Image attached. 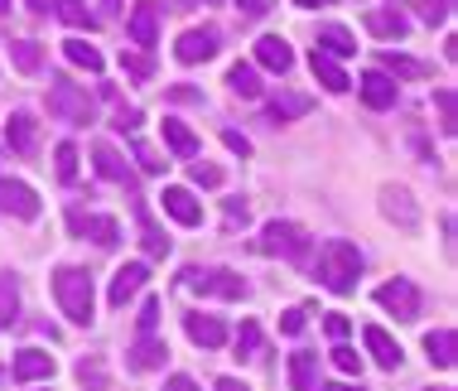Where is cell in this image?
<instances>
[{"label": "cell", "mask_w": 458, "mask_h": 391, "mask_svg": "<svg viewBox=\"0 0 458 391\" xmlns=\"http://www.w3.org/2000/svg\"><path fill=\"white\" fill-rule=\"evenodd\" d=\"M314 276H318L324 290H333V295H348V290H357V276H362V251H357L352 242L333 237V242L318 247Z\"/></svg>", "instance_id": "cell-1"}, {"label": "cell", "mask_w": 458, "mask_h": 391, "mask_svg": "<svg viewBox=\"0 0 458 391\" xmlns=\"http://www.w3.org/2000/svg\"><path fill=\"white\" fill-rule=\"evenodd\" d=\"M54 300L72 324H92L97 319L92 314L97 310V290H92V276L82 271V266H58L54 271Z\"/></svg>", "instance_id": "cell-2"}, {"label": "cell", "mask_w": 458, "mask_h": 391, "mask_svg": "<svg viewBox=\"0 0 458 391\" xmlns=\"http://www.w3.org/2000/svg\"><path fill=\"white\" fill-rule=\"evenodd\" d=\"M256 251H261V256H280V261H290V266H304L309 251H314V237H309L300 223L270 217V223L261 227V237H256Z\"/></svg>", "instance_id": "cell-3"}, {"label": "cell", "mask_w": 458, "mask_h": 391, "mask_svg": "<svg viewBox=\"0 0 458 391\" xmlns=\"http://www.w3.org/2000/svg\"><path fill=\"white\" fill-rule=\"evenodd\" d=\"M48 112H54L58 121H68V126H92L97 121V106H92L88 88H78V82L64 78V72H58L54 88H48Z\"/></svg>", "instance_id": "cell-4"}, {"label": "cell", "mask_w": 458, "mask_h": 391, "mask_svg": "<svg viewBox=\"0 0 458 391\" xmlns=\"http://www.w3.org/2000/svg\"><path fill=\"white\" fill-rule=\"evenodd\" d=\"M183 285L193 295H217V300H246V280L237 271H183Z\"/></svg>", "instance_id": "cell-5"}, {"label": "cell", "mask_w": 458, "mask_h": 391, "mask_svg": "<svg viewBox=\"0 0 458 391\" xmlns=\"http://www.w3.org/2000/svg\"><path fill=\"white\" fill-rule=\"evenodd\" d=\"M377 304H381L386 314H395V319H405V324H411V319H420V290H415L405 276L386 280V285L377 290Z\"/></svg>", "instance_id": "cell-6"}, {"label": "cell", "mask_w": 458, "mask_h": 391, "mask_svg": "<svg viewBox=\"0 0 458 391\" xmlns=\"http://www.w3.org/2000/svg\"><path fill=\"white\" fill-rule=\"evenodd\" d=\"M381 213H386V223H395L401 232H420V203L411 199V189L386 184L381 189Z\"/></svg>", "instance_id": "cell-7"}, {"label": "cell", "mask_w": 458, "mask_h": 391, "mask_svg": "<svg viewBox=\"0 0 458 391\" xmlns=\"http://www.w3.org/2000/svg\"><path fill=\"white\" fill-rule=\"evenodd\" d=\"M0 213L20 217V223H34L39 217V193L24 184V179H0Z\"/></svg>", "instance_id": "cell-8"}, {"label": "cell", "mask_w": 458, "mask_h": 391, "mask_svg": "<svg viewBox=\"0 0 458 391\" xmlns=\"http://www.w3.org/2000/svg\"><path fill=\"white\" fill-rule=\"evenodd\" d=\"M68 227L78 232V237H92L97 247H116L121 242V223L106 213H68Z\"/></svg>", "instance_id": "cell-9"}, {"label": "cell", "mask_w": 458, "mask_h": 391, "mask_svg": "<svg viewBox=\"0 0 458 391\" xmlns=\"http://www.w3.org/2000/svg\"><path fill=\"white\" fill-rule=\"evenodd\" d=\"M126 34H131V44H140L145 54L159 44V5L155 0H140V5L126 15Z\"/></svg>", "instance_id": "cell-10"}, {"label": "cell", "mask_w": 458, "mask_h": 391, "mask_svg": "<svg viewBox=\"0 0 458 391\" xmlns=\"http://www.w3.org/2000/svg\"><path fill=\"white\" fill-rule=\"evenodd\" d=\"M145 280H150V271H145V261H126V266H121V271L111 276V290H106L111 310H126V300L145 290Z\"/></svg>", "instance_id": "cell-11"}, {"label": "cell", "mask_w": 458, "mask_h": 391, "mask_svg": "<svg viewBox=\"0 0 458 391\" xmlns=\"http://www.w3.org/2000/svg\"><path fill=\"white\" fill-rule=\"evenodd\" d=\"M213 54H217V30H213V24L179 34V44H174V58H179V64H208Z\"/></svg>", "instance_id": "cell-12"}, {"label": "cell", "mask_w": 458, "mask_h": 391, "mask_svg": "<svg viewBox=\"0 0 458 391\" xmlns=\"http://www.w3.org/2000/svg\"><path fill=\"white\" fill-rule=\"evenodd\" d=\"M5 145L20 155V160H34V150H39V121H34L30 112H15L5 126Z\"/></svg>", "instance_id": "cell-13"}, {"label": "cell", "mask_w": 458, "mask_h": 391, "mask_svg": "<svg viewBox=\"0 0 458 391\" xmlns=\"http://www.w3.org/2000/svg\"><path fill=\"white\" fill-rule=\"evenodd\" d=\"M362 344H367V353H371V362H377V368H386V372L401 368L405 353H401V344H395V338H391L381 324H367V328H362Z\"/></svg>", "instance_id": "cell-14"}, {"label": "cell", "mask_w": 458, "mask_h": 391, "mask_svg": "<svg viewBox=\"0 0 458 391\" xmlns=\"http://www.w3.org/2000/svg\"><path fill=\"white\" fill-rule=\"evenodd\" d=\"M165 358H169L165 338L140 334V338L131 344V353H126V368H131V372H155V368H165Z\"/></svg>", "instance_id": "cell-15"}, {"label": "cell", "mask_w": 458, "mask_h": 391, "mask_svg": "<svg viewBox=\"0 0 458 391\" xmlns=\"http://www.w3.org/2000/svg\"><path fill=\"white\" fill-rule=\"evenodd\" d=\"M159 203H165V213L174 217V223H183V227H198V223H203V203H198L189 189H179V184H169Z\"/></svg>", "instance_id": "cell-16"}, {"label": "cell", "mask_w": 458, "mask_h": 391, "mask_svg": "<svg viewBox=\"0 0 458 391\" xmlns=\"http://www.w3.org/2000/svg\"><path fill=\"white\" fill-rule=\"evenodd\" d=\"M183 334H189L198 348H222L227 344V324L213 319V314H183Z\"/></svg>", "instance_id": "cell-17"}, {"label": "cell", "mask_w": 458, "mask_h": 391, "mask_svg": "<svg viewBox=\"0 0 458 391\" xmlns=\"http://www.w3.org/2000/svg\"><path fill=\"white\" fill-rule=\"evenodd\" d=\"M256 64L270 68V72H280V78H284V72L294 68V48L284 44L280 34H266V39H256Z\"/></svg>", "instance_id": "cell-18"}, {"label": "cell", "mask_w": 458, "mask_h": 391, "mask_svg": "<svg viewBox=\"0 0 458 391\" xmlns=\"http://www.w3.org/2000/svg\"><path fill=\"white\" fill-rule=\"evenodd\" d=\"M395 97H401V88H395V78H386L381 68L362 78V102L371 106V112H386V106H395Z\"/></svg>", "instance_id": "cell-19"}, {"label": "cell", "mask_w": 458, "mask_h": 391, "mask_svg": "<svg viewBox=\"0 0 458 391\" xmlns=\"http://www.w3.org/2000/svg\"><path fill=\"white\" fill-rule=\"evenodd\" d=\"M15 377H20V382H48V377H54V353H44V348H20Z\"/></svg>", "instance_id": "cell-20"}, {"label": "cell", "mask_w": 458, "mask_h": 391, "mask_svg": "<svg viewBox=\"0 0 458 391\" xmlns=\"http://www.w3.org/2000/svg\"><path fill=\"white\" fill-rule=\"evenodd\" d=\"M92 165H97V174H102V179H111V184H126V189H135L131 165L121 160V155L111 150V145H97V150H92Z\"/></svg>", "instance_id": "cell-21"}, {"label": "cell", "mask_w": 458, "mask_h": 391, "mask_svg": "<svg viewBox=\"0 0 458 391\" xmlns=\"http://www.w3.org/2000/svg\"><path fill=\"white\" fill-rule=\"evenodd\" d=\"M367 30L377 34V39H405L411 34V20L401 15V10H367Z\"/></svg>", "instance_id": "cell-22"}, {"label": "cell", "mask_w": 458, "mask_h": 391, "mask_svg": "<svg viewBox=\"0 0 458 391\" xmlns=\"http://www.w3.org/2000/svg\"><path fill=\"white\" fill-rule=\"evenodd\" d=\"M309 68H314V78L324 82L328 92H348V88H352V82H348V72L338 68V58L324 54V48H314V54H309Z\"/></svg>", "instance_id": "cell-23"}, {"label": "cell", "mask_w": 458, "mask_h": 391, "mask_svg": "<svg viewBox=\"0 0 458 391\" xmlns=\"http://www.w3.org/2000/svg\"><path fill=\"white\" fill-rule=\"evenodd\" d=\"M290 382H294V391H318L324 387L318 382V353H309V348L290 353Z\"/></svg>", "instance_id": "cell-24"}, {"label": "cell", "mask_w": 458, "mask_h": 391, "mask_svg": "<svg viewBox=\"0 0 458 391\" xmlns=\"http://www.w3.org/2000/svg\"><path fill=\"white\" fill-rule=\"evenodd\" d=\"M314 48H324V54H333V58H348V54H357V39L343 30V24H324Z\"/></svg>", "instance_id": "cell-25"}, {"label": "cell", "mask_w": 458, "mask_h": 391, "mask_svg": "<svg viewBox=\"0 0 458 391\" xmlns=\"http://www.w3.org/2000/svg\"><path fill=\"white\" fill-rule=\"evenodd\" d=\"M165 145L179 155V160H193V155H198V136L183 126V121H174V116L165 121Z\"/></svg>", "instance_id": "cell-26"}, {"label": "cell", "mask_w": 458, "mask_h": 391, "mask_svg": "<svg viewBox=\"0 0 458 391\" xmlns=\"http://www.w3.org/2000/svg\"><path fill=\"white\" fill-rule=\"evenodd\" d=\"M381 72L386 78H429V64H420L411 54H381Z\"/></svg>", "instance_id": "cell-27"}, {"label": "cell", "mask_w": 458, "mask_h": 391, "mask_svg": "<svg viewBox=\"0 0 458 391\" xmlns=\"http://www.w3.org/2000/svg\"><path fill=\"white\" fill-rule=\"evenodd\" d=\"M227 88L237 97H251V102H256V97H261V72H256L251 64H232L227 68Z\"/></svg>", "instance_id": "cell-28"}, {"label": "cell", "mask_w": 458, "mask_h": 391, "mask_svg": "<svg viewBox=\"0 0 458 391\" xmlns=\"http://www.w3.org/2000/svg\"><path fill=\"white\" fill-rule=\"evenodd\" d=\"M54 15L72 24V30H97V15L88 10V0H54Z\"/></svg>", "instance_id": "cell-29"}, {"label": "cell", "mask_w": 458, "mask_h": 391, "mask_svg": "<svg viewBox=\"0 0 458 391\" xmlns=\"http://www.w3.org/2000/svg\"><path fill=\"white\" fill-rule=\"evenodd\" d=\"M425 353L435 368H454V328H435V334H425Z\"/></svg>", "instance_id": "cell-30"}, {"label": "cell", "mask_w": 458, "mask_h": 391, "mask_svg": "<svg viewBox=\"0 0 458 391\" xmlns=\"http://www.w3.org/2000/svg\"><path fill=\"white\" fill-rule=\"evenodd\" d=\"M20 314V280L10 271H0V328H10Z\"/></svg>", "instance_id": "cell-31"}, {"label": "cell", "mask_w": 458, "mask_h": 391, "mask_svg": "<svg viewBox=\"0 0 458 391\" xmlns=\"http://www.w3.org/2000/svg\"><path fill=\"white\" fill-rule=\"evenodd\" d=\"M135 213H140V242H145V251H150L155 261H159V256H169V237H165V232L155 227V217L145 213V203L135 208Z\"/></svg>", "instance_id": "cell-32"}, {"label": "cell", "mask_w": 458, "mask_h": 391, "mask_svg": "<svg viewBox=\"0 0 458 391\" xmlns=\"http://www.w3.org/2000/svg\"><path fill=\"white\" fill-rule=\"evenodd\" d=\"M64 54H68V64H78L88 72H102V54H97V44H88V39H68Z\"/></svg>", "instance_id": "cell-33"}, {"label": "cell", "mask_w": 458, "mask_h": 391, "mask_svg": "<svg viewBox=\"0 0 458 391\" xmlns=\"http://www.w3.org/2000/svg\"><path fill=\"white\" fill-rule=\"evenodd\" d=\"M10 58H15V68H20V72H39L44 48L34 44V39H20V44H10Z\"/></svg>", "instance_id": "cell-34"}, {"label": "cell", "mask_w": 458, "mask_h": 391, "mask_svg": "<svg viewBox=\"0 0 458 391\" xmlns=\"http://www.w3.org/2000/svg\"><path fill=\"white\" fill-rule=\"evenodd\" d=\"M54 174L58 179H64V184H72V179H78V145H58V150H54Z\"/></svg>", "instance_id": "cell-35"}, {"label": "cell", "mask_w": 458, "mask_h": 391, "mask_svg": "<svg viewBox=\"0 0 458 391\" xmlns=\"http://www.w3.org/2000/svg\"><path fill=\"white\" fill-rule=\"evenodd\" d=\"M401 5H415V15L425 20V24H444V20H449L454 0H401Z\"/></svg>", "instance_id": "cell-36"}, {"label": "cell", "mask_w": 458, "mask_h": 391, "mask_svg": "<svg viewBox=\"0 0 458 391\" xmlns=\"http://www.w3.org/2000/svg\"><path fill=\"white\" fill-rule=\"evenodd\" d=\"M256 353H261V324L246 319V324L237 328V358H256Z\"/></svg>", "instance_id": "cell-37"}, {"label": "cell", "mask_w": 458, "mask_h": 391, "mask_svg": "<svg viewBox=\"0 0 458 391\" xmlns=\"http://www.w3.org/2000/svg\"><path fill=\"white\" fill-rule=\"evenodd\" d=\"M304 112H309V97H280V102H270V121H290Z\"/></svg>", "instance_id": "cell-38"}, {"label": "cell", "mask_w": 458, "mask_h": 391, "mask_svg": "<svg viewBox=\"0 0 458 391\" xmlns=\"http://www.w3.org/2000/svg\"><path fill=\"white\" fill-rule=\"evenodd\" d=\"M435 106H439V116H444L439 126H444V131H449V136H454V131H458V106H454V88H439V92H435Z\"/></svg>", "instance_id": "cell-39"}, {"label": "cell", "mask_w": 458, "mask_h": 391, "mask_svg": "<svg viewBox=\"0 0 458 391\" xmlns=\"http://www.w3.org/2000/svg\"><path fill=\"white\" fill-rule=\"evenodd\" d=\"M333 368H338V372H362V353H357V348H348V344H338V348H333Z\"/></svg>", "instance_id": "cell-40"}, {"label": "cell", "mask_w": 458, "mask_h": 391, "mask_svg": "<svg viewBox=\"0 0 458 391\" xmlns=\"http://www.w3.org/2000/svg\"><path fill=\"white\" fill-rule=\"evenodd\" d=\"M121 68H126L131 72V78H150V72H155V64H150V54H121Z\"/></svg>", "instance_id": "cell-41"}, {"label": "cell", "mask_w": 458, "mask_h": 391, "mask_svg": "<svg viewBox=\"0 0 458 391\" xmlns=\"http://www.w3.org/2000/svg\"><path fill=\"white\" fill-rule=\"evenodd\" d=\"M189 174H193V184H203V189H217L222 184V169L217 165H193Z\"/></svg>", "instance_id": "cell-42"}, {"label": "cell", "mask_w": 458, "mask_h": 391, "mask_svg": "<svg viewBox=\"0 0 458 391\" xmlns=\"http://www.w3.org/2000/svg\"><path fill=\"white\" fill-rule=\"evenodd\" d=\"M135 160H140V169H150V174H155V169H165L159 150H155V145H145V140H135Z\"/></svg>", "instance_id": "cell-43"}, {"label": "cell", "mask_w": 458, "mask_h": 391, "mask_svg": "<svg viewBox=\"0 0 458 391\" xmlns=\"http://www.w3.org/2000/svg\"><path fill=\"white\" fill-rule=\"evenodd\" d=\"M155 324H159V300L150 295L140 304V334H155Z\"/></svg>", "instance_id": "cell-44"}, {"label": "cell", "mask_w": 458, "mask_h": 391, "mask_svg": "<svg viewBox=\"0 0 458 391\" xmlns=\"http://www.w3.org/2000/svg\"><path fill=\"white\" fill-rule=\"evenodd\" d=\"M222 140H227V150H237V155H251V140H246L242 131H222Z\"/></svg>", "instance_id": "cell-45"}, {"label": "cell", "mask_w": 458, "mask_h": 391, "mask_svg": "<svg viewBox=\"0 0 458 391\" xmlns=\"http://www.w3.org/2000/svg\"><path fill=\"white\" fill-rule=\"evenodd\" d=\"M280 328H284V334H304V310H284Z\"/></svg>", "instance_id": "cell-46"}, {"label": "cell", "mask_w": 458, "mask_h": 391, "mask_svg": "<svg viewBox=\"0 0 458 391\" xmlns=\"http://www.w3.org/2000/svg\"><path fill=\"white\" fill-rule=\"evenodd\" d=\"M324 328H328V338H348V319H343V314H328V319H324Z\"/></svg>", "instance_id": "cell-47"}, {"label": "cell", "mask_w": 458, "mask_h": 391, "mask_svg": "<svg viewBox=\"0 0 458 391\" xmlns=\"http://www.w3.org/2000/svg\"><path fill=\"white\" fill-rule=\"evenodd\" d=\"M165 391H203V387H198L193 377H183V372H174V377H169V382H165Z\"/></svg>", "instance_id": "cell-48"}, {"label": "cell", "mask_w": 458, "mask_h": 391, "mask_svg": "<svg viewBox=\"0 0 458 391\" xmlns=\"http://www.w3.org/2000/svg\"><path fill=\"white\" fill-rule=\"evenodd\" d=\"M237 5L246 10V20H261L266 10H270V0H237Z\"/></svg>", "instance_id": "cell-49"}, {"label": "cell", "mask_w": 458, "mask_h": 391, "mask_svg": "<svg viewBox=\"0 0 458 391\" xmlns=\"http://www.w3.org/2000/svg\"><path fill=\"white\" fill-rule=\"evenodd\" d=\"M111 126H116V131H135V126H140V112H116Z\"/></svg>", "instance_id": "cell-50"}, {"label": "cell", "mask_w": 458, "mask_h": 391, "mask_svg": "<svg viewBox=\"0 0 458 391\" xmlns=\"http://www.w3.org/2000/svg\"><path fill=\"white\" fill-rule=\"evenodd\" d=\"M246 223V203H227V227H237Z\"/></svg>", "instance_id": "cell-51"}, {"label": "cell", "mask_w": 458, "mask_h": 391, "mask_svg": "<svg viewBox=\"0 0 458 391\" xmlns=\"http://www.w3.org/2000/svg\"><path fill=\"white\" fill-rule=\"evenodd\" d=\"M217 391H251V387L237 382V377H217Z\"/></svg>", "instance_id": "cell-52"}, {"label": "cell", "mask_w": 458, "mask_h": 391, "mask_svg": "<svg viewBox=\"0 0 458 391\" xmlns=\"http://www.w3.org/2000/svg\"><path fill=\"white\" fill-rule=\"evenodd\" d=\"M318 391H362V387H348V382H324Z\"/></svg>", "instance_id": "cell-53"}, {"label": "cell", "mask_w": 458, "mask_h": 391, "mask_svg": "<svg viewBox=\"0 0 458 391\" xmlns=\"http://www.w3.org/2000/svg\"><path fill=\"white\" fill-rule=\"evenodd\" d=\"M30 10H34V15H44V10H48V0H30Z\"/></svg>", "instance_id": "cell-54"}, {"label": "cell", "mask_w": 458, "mask_h": 391, "mask_svg": "<svg viewBox=\"0 0 458 391\" xmlns=\"http://www.w3.org/2000/svg\"><path fill=\"white\" fill-rule=\"evenodd\" d=\"M116 10H121V0H106V15H116Z\"/></svg>", "instance_id": "cell-55"}, {"label": "cell", "mask_w": 458, "mask_h": 391, "mask_svg": "<svg viewBox=\"0 0 458 391\" xmlns=\"http://www.w3.org/2000/svg\"><path fill=\"white\" fill-rule=\"evenodd\" d=\"M300 5H333V0H300Z\"/></svg>", "instance_id": "cell-56"}, {"label": "cell", "mask_w": 458, "mask_h": 391, "mask_svg": "<svg viewBox=\"0 0 458 391\" xmlns=\"http://www.w3.org/2000/svg\"><path fill=\"white\" fill-rule=\"evenodd\" d=\"M5 10H10V0H0V15H5Z\"/></svg>", "instance_id": "cell-57"}, {"label": "cell", "mask_w": 458, "mask_h": 391, "mask_svg": "<svg viewBox=\"0 0 458 391\" xmlns=\"http://www.w3.org/2000/svg\"><path fill=\"white\" fill-rule=\"evenodd\" d=\"M0 382H5V368H0Z\"/></svg>", "instance_id": "cell-58"}]
</instances>
